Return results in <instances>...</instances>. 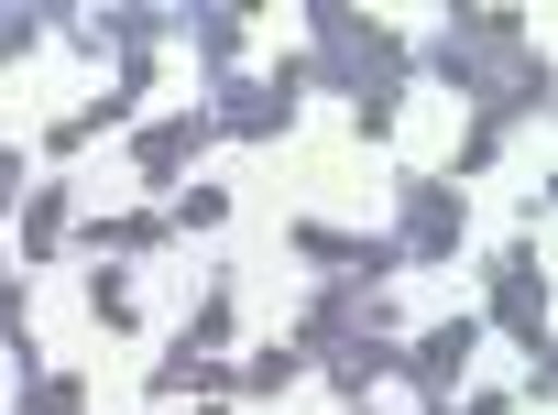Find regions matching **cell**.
I'll list each match as a JSON object with an SVG mask.
<instances>
[{
  "label": "cell",
  "mask_w": 558,
  "mask_h": 415,
  "mask_svg": "<svg viewBox=\"0 0 558 415\" xmlns=\"http://www.w3.org/2000/svg\"><path fill=\"white\" fill-rule=\"evenodd\" d=\"M307 34H318L307 88H340V99H351V121H362V143H395L416 56H405V45H395L373 12H351V0H318V12H307Z\"/></svg>",
  "instance_id": "1"
},
{
  "label": "cell",
  "mask_w": 558,
  "mask_h": 415,
  "mask_svg": "<svg viewBox=\"0 0 558 415\" xmlns=\"http://www.w3.org/2000/svg\"><path fill=\"white\" fill-rule=\"evenodd\" d=\"M504 56H525V23H514V12H449V23H438V45H427L416 66H427L438 88L482 99V77H493Z\"/></svg>",
  "instance_id": "2"
},
{
  "label": "cell",
  "mask_w": 558,
  "mask_h": 415,
  "mask_svg": "<svg viewBox=\"0 0 558 415\" xmlns=\"http://www.w3.org/2000/svg\"><path fill=\"white\" fill-rule=\"evenodd\" d=\"M395 328H405V317H395V295H384V284H340V273H318L296 350H307V361H340V350H362V339H395Z\"/></svg>",
  "instance_id": "3"
},
{
  "label": "cell",
  "mask_w": 558,
  "mask_h": 415,
  "mask_svg": "<svg viewBox=\"0 0 558 415\" xmlns=\"http://www.w3.org/2000/svg\"><path fill=\"white\" fill-rule=\"evenodd\" d=\"M296 99H307V56L296 66H274V77H219L208 88V132H230V143H274V132H286L296 121Z\"/></svg>",
  "instance_id": "4"
},
{
  "label": "cell",
  "mask_w": 558,
  "mask_h": 415,
  "mask_svg": "<svg viewBox=\"0 0 558 415\" xmlns=\"http://www.w3.org/2000/svg\"><path fill=\"white\" fill-rule=\"evenodd\" d=\"M460 241H471L460 186H449V175H405V186H395V252H405V263H460Z\"/></svg>",
  "instance_id": "5"
},
{
  "label": "cell",
  "mask_w": 558,
  "mask_h": 415,
  "mask_svg": "<svg viewBox=\"0 0 558 415\" xmlns=\"http://www.w3.org/2000/svg\"><path fill=\"white\" fill-rule=\"evenodd\" d=\"M482 295H493V328L536 361V350H547V273H536V230H525V241H504V252L482 263Z\"/></svg>",
  "instance_id": "6"
},
{
  "label": "cell",
  "mask_w": 558,
  "mask_h": 415,
  "mask_svg": "<svg viewBox=\"0 0 558 415\" xmlns=\"http://www.w3.org/2000/svg\"><path fill=\"white\" fill-rule=\"evenodd\" d=\"M208 143H219V132H208V110H165V121H143V132H132V175L154 186V208L186 186V164H197Z\"/></svg>",
  "instance_id": "7"
},
{
  "label": "cell",
  "mask_w": 558,
  "mask_h": 415,
  "mask_svg": "<svg viewBox=\"0 0 558 415\" xmlns=\"http://www.w3.org/2000/svg\"><path fill=\"white\" fill-rule=\"evenodd\" d=\"M471 350H482V317H438V328L395 339V371H405L427 404H449V393H460V371H471Z\"/></svg>",
  "instance_id": "8"
},
{
  "label": "cell",
  "mask_w": 558,
  "mask_h": 415,
  "mask_svg": "<svg viewBox=\"0 0 558 415\" xmlns=\"http://www.w3.org/2000/svg\"><path fill=\"white\" fill-rule=\"evenodd\" d=\"M286 241H296L318 273H340V284H395V273H405V252H395V241H373V230H329V219H296Z\"/></svg>",
  "instance_id": "9"
},
{
  "label": "cell",
  "mask_w": 558,
  "mask_h": 415,
  "mask_svg": "<svg viewBox=\"0 0 558 415\" xmlns=\"http://www.w3.org/2000/svg\"><path fill=\"white\" fill-rule=\"evenodd\" d=\"M56 23H66L88 56H99V45H110V56H154V45L175 34V12H154V0H121V12H56Z\"/></svg>",
  "instance_id": "10"
},
{
  "label": "cell",
  "mask_w": 558,
  "mask_h": 415,
  "mask_svg": "<svg viewBox=\"0 0 558 415\" xmlns=\"http://www.w3.org/2000/svg\"><path fill=\"white\" fill-rule=\"evenodd\" d=\"M175 34L197 45V77L219 88V77H241V45H252V23L241 12H219V0H208V12H175Z\"/></svg>",
  "instance_id": "11"
},
{
  "label": "cell",
  "mask_w": 558,
  "mask_h": 415,
  "mask_svg": "<svg viewBox=\"0 0 558 415\" xmlns=\"http://www.w3.org/2000/svg\"><path fill=\"white\" fill-rule=\"evenodd\" d=\"M66 241H77V197H66V186H34V197H23V252L45 263V252H66Z\"/></svg>",
  "instance_id": "12"
},
{
  "label": "cell",
  "mask_w": 558,
  "mask_h": 415,
  "mask_svg": "<svg viewBox=\"0 0 558 415\" xmlns=\"http://www.w3.org/2000/svg\"><path fill=\"white\" fill-rule=\"evenodd\" d=\"M88 241H99L110 263H143V252H165V241H175V219H165V208H121V219H99Z\"/></svg>",
  "instance_id": "13"
},
{
  "label": "cell",
  "mask_w": 558,
  "mask_h": 415,
  "mask_svg": "<svg viewBox=\"0 0 558 415\" xmlns=\"http://www.w3.org/2000/svg\"><path fill=\"white\" fill-rule=\"evenodd\" d=\"M154 393H197V404H230V371H219L208 350H186V339H175V350L154 361Z\"/></svg>",
  "instance_id": "14"
},
{
  "label": "cell",
  "mask_w": 558,
  "mask_h": 415,
  "mask_svg": "<svg viewBox=\"0 0 558 415\" xmlns=\"http://www.w3.org/2000/svg\"><path fill=\"white\" fill-rule=\"evenodd\" d=\"M296 371H307V350H296V339H286V350H252V361L230 371V404H274Z\"/></svg>",
  "instance_id": "15"
},
{
  "label": "cell",
  "mask_w": 558,
  "mask_h": 415,
  "mask_svg": "<svg viewBox=\"0 0 558 415\" xmlns=\"http://www.w3.org/2000/svg\"><path fill=\"white\" fill-rule=\"evenodd\" d=\"M318 371H329L340 404H373V382L395 371V339H362V350H340V361H318Z\"/></svg>",
  "instance_id": "16"
},
{
  "label": "cell",
  "mask_w": 558,
  "mask_h": 415,
  "mask_svg": "<svg viewBox=\"0 0 558 415\" xmlns=\"http://www.w3.org/2000/svg\"><path fill=\"white\" fill-rule=\"evenodd\" d=\"M230 317H241V306H230V284H208V295H197V317H186V350H208V361H219V350H230Z\"/></svg>",
  "instance_id": "17"
},
{
  "label": "cell",
  "mask_w": 558,
  "mask_h": 415,
  "mask_svg": "<svg viewBox=\"0 0 558 415\" xmlns=\"http://www.w3.org/2000/svg\"><path fill=\"white\" fill-rule=\"evenodd\" d=\"M23 415H88V382L77 371H34L23 382Z\"/></svg>",
  "instance_id": "18"
},
{
  "label": "cell",
  "mask_w": 558,
  "mask_h": 415,
  "mask_svg": "<svg viewBox=\"0 0 558 415\" xmlns=\"http://www.w3.org/2000/svg\"><path fill=\"white\" fill-rule=\"evenodd\" d=\"M482 164H504V121H482V110H471V132H460V154H449V186H460V175H482Z\"/></svg>",
  "instance_id": "19"
},
{
  "label": "cell",
  "mask_w": 558,
  "mask_h": 415,
  "mask_svg": "<svg viewBox=\"0 0 558 415\" xmlns=\"http://www.w3.org/2000/svg\"><path fill=\"white\" fill-rule=\"evenodd\" d=\"M165 219H175V230H219V219H230V186H175Z\"/></svg>",
  "instance_id": "20"
},
{
  "label": "cell",
  "mask_w": 558,
  "mask_h": 415,
  "mask_svg": "<svg viewBox=\"0 0 558 415\" xmlns=\"http://www.w3.org/2000/svg\"><path fill=\"white\" fill-rule=\"evenodd\" d=\"M88 317H99V328H132V273H121V263L88 273Z\"/></svg>",
  "instance_id": "21"
},
{
  "label": "cell",
  "mask_w": 558,
  "mask_h": 415,
  "mask_svg": "<svg viewBox=\"0 0 558 415\" xmlns=\"http://www.w3.org/2000/svg\"><path fill=\"white\" fill-rule=\"evenodd\" d=\"M34 34H45V12H0V66H12V56H23Z\"/></svg>",
  "instance_id": "22"
},
{
  "label": "cell",
  "mask_w": 558,
  "mask_h": 415,
  "mask_svg": "<svg viewBox=\"0 0 558 415\" xmlns=\"http://www.w3.org/2000/svg\"><path fill=\"white\" fill-rule=\"evenodd\" d=\"M12 328H34V306H23V284H12V263H0V339Z\"/></svg>",
  "instance_id": "23"
},
{
  "label": "cell",
  "mask_w": 558,
  "mask_h": 415,
  "mask_svg": "<svg viewBox=\"0 0 558 415\" xmlns=\"http://www.w3.org/2000/svg\"><path fill=\"white\" fill-rule=\"evenodd\" d=\"M427 415H514V393H460V404H427Z\"/></svg>",
  "instance_id": "24"
},
{
  "label": "cell",
  "mask_w": 558,
  "mask_h": 415,
  "mask_svg": "<svg viewBox=\"0 0 558 415\" xmlns=\"http://www.w3.org/2000/svg\"><path fill=\"white\" fill-rule=\"evenodd\" d=\"M12 197H34V186H23V154L0 143V208H12Z\"/></svg>",
  "instance_id": "25"
}]
</instances>
